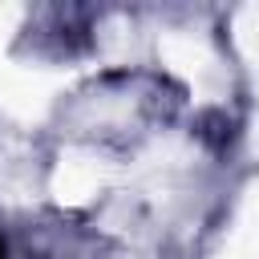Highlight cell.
<instances>
[{
  "label": "cell",
  "mask_w": 259,
  "mask_h": 259,
  "mask_svg": "<svg viewBox=\"0 0 259 259\" xmlns=\"http://www.w3.org/2000/svg\"><path fill=\"white\" fill-rule=\"evenodd\" d=\"M4 255H8V247H4V235H0V259H4Z\"/></svg>",
  "instance_id": "cell-1"
}]
</instances>
